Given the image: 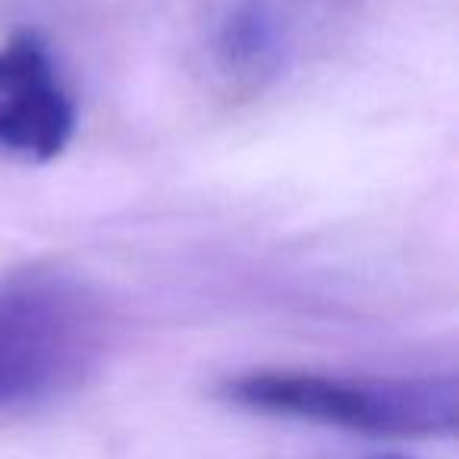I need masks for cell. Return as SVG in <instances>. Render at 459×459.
<instances>
[{"label": "cell", "mask_w": 459, "mask_h": 459, "mask_svg": "<svg viewBox=\"0 0 459 459\" xmlns=\"http://www.w3.org/2000/svg\"><path fill=\"white\" fill-rule=\"evenodd\" d=\"M108 350L101 296L57 264L0 271V415L73 394Z\"/></svg>", "instance_id": "1"}, {"label": "cell", "mask_w": 459, "mask_h": 459, "mask_svg": "<svg viewBox=\"0 0 459 459\" xmlns=\"http://www.w3.org/2000/svg\"><path fill=\"white\" fill-rule=\"evenodd\" d=\"M230 406L274 419L315 421L377 437H440L459 421L453 375L346 377L321 371H249L223 381Z\"/></svg>", "instance_id": "2"}, {"label": "cell", "mask_w": 459, "mask_h": 459, "mask_svg": "<svg viewBox=\"0 0 459 459\" xmlns=\"http://www.w3.org/2000/svg\"><path fill=\"white\" fill-rule=\"evenodd\" d=\"M79 126L73 98L48 41L16 32L0 45V154L48 164L70 148Z\"/></svg>", "instance_id": "3"}, {"label": "cell", "mask_w": 459, "mask_h": 459, "mask_svg": "<svg viewBox=\"0 0 459 459\" xmlns=\"http://www.w3.org/2000/svg\"><path fill=\"white\" fill-rule=\"evenodd\" d=\"M293 51V22L281 0H233L214 32L217 70L237 85L281 76Z\"/></svg>", "instance_id": "4"}, {"label": "cell", "mask_w": 459, "mask_h": 459, "mask_svg": "<svg viewBox=\"0 0 459 459\" xmlns=\"http://www.w3.org/2000/svg\"><path fill=\"white\" fill-rule=\"evenodd\" d=\"M394 459H400V456H394Z\"/></svg>", "instance_id": "5"}]
</instances>
